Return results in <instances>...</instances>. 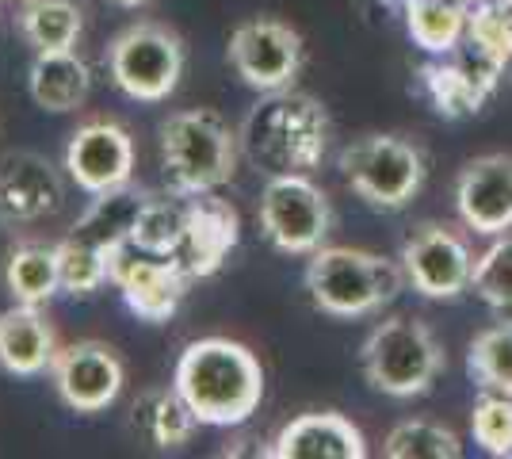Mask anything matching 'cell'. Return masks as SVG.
Returning <instances> with one entry per match:
<instances>
[{"label":"cell","mask_w":512,"mask_h":459,"mask_svg":"<svg viewBox=\"0 0 512 459\" xmlns=\"http://www.w3.org/2000/svg\"><path fill=\"white\" fill-rule=\"evenodd\" d=\"M172 387L184 394L199 425L230 429L245 425L264 398V368L241 341L199 337L180 352Z\"/></svg>","instance_id":"1"},{"label":"cell","mask_w":512,"mask_h":459,"mask_svg":"<svg viewBox=\"0 0 512 459\" xmlns=\"http://www.w3.org/2000/svg\"><path fill=\"white\" fill-rule=\"evenodd\" d=\"M241 150L268 176L314 173L329 150V111L318 96L299 88L264 92L245 115Z\"/></svg>","instance_id":"2"},{"label":"cell","mask_w":512,"mask_h":459,"mask_svg":"<svg viewBox=\"0 0 512 459\" xmlns=\"http://www.w3.org/2000/svg\"><path fill=\"white\" fill-rule=\"evenodd\" d=\"M241 134L214 108L172 111L161 123V173L176 196H203L237 173Z\"/></svg>","instance_id":"3"},{"label":"cell","mask_w":512,"mask_h":459,"mask_svg":"<svg viewBox=\"0 0 512 459\" xmlns=\"http://www.w3.org/2000/svg\"><path fill=\"white\" fill-rule=\"evenodd\" d=\"M402 284V261H386L379 253L348 245H321L306 264V291L321 314L333 318H367L383 310Z\"/></svg>","instance_id":"4"},{"label":"cell","mask_w":512,"mask_h":459,"mask_svg":"<svg viewBox=\"0 0 512 459\" xmlns=\"http://www.w3.org/2000/svg\"><path fill=\"white\" fill-rule=\"evenodd\" d=\"M360 356L367 383L390 398H417L444 372V349L436 333L421 318L406 314L383 318L367 333Z\"/></svg>","instance_id":"5"},{"label":"cell","mask_w":512,"mask_h":459,"mask_svg":"<svg viewBox=\"0 0 512 459\" xmlns=\"http://www.w3.org/2000/svg\"><path fill=\"white\" fill-rule=\"evenodd\" d=\"M184 39L169 23L138 20L123 27L107 46V77L130 100H169L184 77Z\"/></svg>","instance_id":"6"},{"label":"cell","mask_w":512,"mask_h":459,"mask_svg":"<svg viewBox=\"0 0 512 459\" xmlns=\"http://www.w3.org/2000/svg\"><path fill=\"white\" fill-rule=\"evenodd\" d=\"M348 188L375 211H402L425 184V153L402 134H363L341 150Z\"/></svg>","instance_id":"7"},{"label":"cell","mask_w":512,"mask_h":459,"mask_svg":"<svg viewBox=\"0 0 512 459\" xmlns=\"http://www.w3.org/2000/svg\"><path fill=\"white\" fill-rule=\"evenodd\" d=\"M256 219L264 241L287 257H310L333 234L329 196L306 173L268 176L260 188Z\"/></svg>","instance_id":"8"},{"label":"cell","mask_w":512,"mask_h":459,"mask_svg":"<svg viewBox=\"0 0 512 459\" xmlns=\"http://www.w3.org/2000/svg\"><path fill=\"white\" fill-rule=\"evenodd\" d=\"M226 58L237 77L256 92L295 88L302 73V35L276 16H253L234 27Z\"/></svg>","instance_id":"9"},{"label":"cell","mask_w":512,"mask_h":459,"mask_svg":"<svg viewBox=\"0 0 512 459\" xmlns=\"http://www.w3.org/2000/svg\"><path fill=\"white\" fill-rule=\"evenodd\" d=\"M402 272L406 284L425 299H459L470 291L474 257L467 241L444 222H421L402 245Z\"/></svg>","instance_id":"10"},{"label":"cell","mask_w":512,"mask_h":459,"mask_svg":"<svg viewBox=\"0 0 512 459\" xmlns=\"http://www.w3.org/2000/svg\"><path fill=\"white\" fill-rule=\"evenodd\" d=\"M107 261H111V284L119 287L123 303L142 322H169L192 284V276L180 268L176 257H153L134 249L130 241L111 249Z\"/></svg>","instance_id":"11"},{"label":"cell","mask_w":512,"mask_h":459,"mask_svg":"<svg viewBox=\"0 0 512 459\" xmlns=\"http://www.w3.org/2000/svg\"><path fill=\"white\" fill-rule=\"evenodd\" d=\"M50 383L73 414H100L123 394L127 368L104 341H73L54 356Z\"/></svg>","instance_id":"12"},{"label":"cell","mask_w":512,"mask_h":459,"mask_svg":"<svg viewBox=\"0 0 512 459\" xmlns=\"http://www.w3.org/2000/svg\"><path fill=\"white\" fill-rule=\"evenodd\" d=\"M65 173L88 196L134 180V138L115 119H88L65 142Z\"/></svg>","instance_id":"13"},{"label":"cell","mask_w":512,"mask_h":459,"mask_svg":"<svg viewBox=\"0 0 512 459\" xmlns=\"http://www.w3.org/2000/svg\"><path fill=\"white\" fill-rule=\"evenodd\" d=\"M455 207L467 230L501 238L512 230V153H482L455 180Z\"/></svg>","instance_id":"14"},{"label":"cell","mask_w":512,"mask_h":459,"mask_svg":"<svg viewBox=\"0 0 512 459\" xmlns=\"http://www.w3.org/2000/svg\"><path fill=\"white\" fill-rule=\"evenodd\" d=\"M62 203L65 180L43 153L20 150L0 157V226L43 222Z\"/></svg>","instance_id":"15"},{"label":"cell","mask_w":512,"mask_h":459,"mask_svg":"<svg viewBox=\"0 0 512 459\" xmlns=\"http://www.w3.org/2000/svg\"><path fill=\"white\" fill-rule=\"evenodd\" d=\"M237 241H241L237 211L226 199L203 192V196H188V226H184L180 249L172 257L180 261V268L192 280H207L226 264V257L237 249Z\"/></svg>","instance_id":"16"},{"label":"cell","mask_w":512,"mask_h":459,"mask_svg":"<svg viewBox=\"0 0 512 459\" xmlns=\"http://www.w3.org/2000/svg\"><path fill=\"white\" fill-rule=\"evenodd\" d=\"M272 459H363L367 444L363 433L344 414L321 410L287 421L276 433L272 448L264 452Z\"/></svg>","instance_id":"17"},{"label":"cell","mask_w":512,"mask_h":459,"mask_svg":"<svg viewBox=\"0 0 512 459\" xmlns=\"http://www.w3.org/2000/svg\"><path fill=\"white\" fill-rule=\"evenodd\" d=\"M58 333L39 306L16 303L0 314V368L8 375H43L58 356Z\"/></svg>","instance_id":"18"},{"label":"cell","mask_w":512,"mask_h":459,"mask_svg":"<svg viewBox=\"0 0 512 459\" xmlns=\"http://www.w3.org/2000/svg\"><path fill=\"white\" fill-rule=\"evenodd\" d=\"M27 88L43 111L65 115V111L85 108L88 92H92V69L77 50L35 54V62L27 69Z\"/></svg>","instance_id":"19"},{"label":"cell","mask_w":512,"mask_h":459,"mask_svg":"<svg viewBox=\"0 0 512 459\" xmlns=\"http://www.w3.org/2000/svg\"><path fill=\"white\" fill-rule=\"evenodd\" d=\"M150 196L153 192L138 188L134 180L123 184V188H111V192H96L92 203H88V211L77 219V226L69 234L92 241L104 253H111V249H119V245L130 241V230H134V222H138V215H142V207H146Z\"/></svg>","instance_id":"20"},{"label":"cell","mask_w":512,"mask_h":459,"mask_svg":"<svg viewBox=\"0 0 512 459\" xmlns=\"http://www.w3.org/2000/svg\"><path fill=\"white\" fill-rule=\"evenodd\" d=\"M16 31L35 54L77 50L85 35V8L77 0H20Z\"/></svg>","instance_id":"21"},{"label":"cell","mask_w":512,"mask_h":459,"mask_svg":"<svg viewBox=\"0 0 512 459\" xmlns=\"http://www.w3.org/2000/svg\"><path fill=\"white\" fill-rule=\"evenodd\" d=\"M130 425L150 440L153 448H180L192 440L199 417L176 387H150L130 406Z\"/></svg>","instance_id":"22"},{"label":"cell","mask_w":512,"mask_h":459,"mask_svg":"<svg viewBox=\"0 0 512 459\" xmlns=\"http://www.w3.org/2000/svg\"><path fill=\"white\" fill-rule=\"evenodd\" d=\"M421 85H425L428 100L436 104L440 115L448 119H467L486 104V96L493 92V77H486L482 69L467 66V62H428L421 69Z\"/></svg>","instance_id":"23"},{"label":"cell","mask_w":512,"mask_h":459,"mask_svg":"<svg viewBox=\"0 0 512 459\" xmlns=\"http://www.w3.org/2000/svg\"><path fill=\"white\" fill-rule=\"evenodd\" d=\"M4 287H8V295L16 303H50L62 291V280H58V245L20 241L8 253V261H4Z\"/></svg>","instance_id":"24"},{"label":"cell","mask_w":512,"mask_h":459,"mask_svg":"<svg viewBox=\"0 0 512 459\" xmlns=\"http://www.w3.org/2000/svg\"><path fill=\"white\" fill-rule=\"evenodd\" d=\"M467 12L470 4L463 0H409V39L428 54H455L467 39Z\"/></svg>","instance_id":"25"},{"label":"cell","mask_w":512,"mask_h":459,"mask_svg":"<svg viewBox=\"0 0 512 459\" xmlns=\"http://www.w3.org/2000/svg\"><path fill=\"white\" fill-rule=\"evenodd\" d=\"M184 226H188V196H176V192L150 196L130 230V245L142 253H153V257H172L180 249Z\"/></svg>","instance_id":"26"},{"label":"cell","mask_w":512,"mask_h":459,"mask_svg":"<svg viewBox=\"0 0 512 459\" xmlns=\"http://www.w3.org/2000/svg\"><path fill=\"white\" fill-rule=\"evenodd\" d=\"M467 372L482 391L512 394V318H501L470 341Z\"/></svg>","instance_id":"27"},{"label":"cell","mask_w":512,"mask_h":459,"mask_svg":"<svg viewBox=\"0 0 512 459\" xmlns=\"http://www.w3.org/2000/svg\"><path fill=\"white\" fill-rule=\"evenodd\" d=\"M478 58L505 69L512 62V0H478L467 12V39Z\"/></svg>","instance_id":"28"},{"label":"cell","mask_w":512,"mask_h":459,"mask_svg":"<svg viewBox=\"0 0 512 459\" xmlns=\"http://www.w3.org/2000/svg\"><path fill=\"white\" fill-rule=\"evenodd\" d=\"M58 280L65 295L88 299L104 284H111V261L100 245L69 234L65 241H58Z\"/></svg>","instance_id":"29"},{"label":"cell","mask_w":512,"mask_h":459,"mask_svg":"<svg viewBox=\"0 0 512 459\" xmlns=\"http://www.w3.org/2000/svg\"><path fill=\"white\" fill-rule=\"evenodd\" d=\"M470 291L501 318H512V234H501L482 257H474Z\"/></svg>","instance_id":"30"},{"label":"cell","mask_w":512,"mask_h":459,"mask_svg":"<svg viewBox=\"0 0 512 459\" xmlns=\"http://www.w3.org/2000/svg\"><path fill=\"white\" fill-rule=\"evenodd\" d=\"M459 452V437L436 421H402L386 433L383 444V456L390 459H455Z\"/></svg>","instance_id":"31"},{"label":"cell","mask_w":512,"mask_h":459,"mask_svg":"<svg viewBox=\"0 0 512 459\" xmlns=\"http://www.w3.org/2000/svg\"><path fill=\"white\" fill-rule=\"evenodd\" d=\"M474 444L490 456H512V394L486 391L470 414Z\"/></svg>","instance_id":"32"},{"label":"cell","mask_w":512,"mask_h":459,"mask_svg":"<svg viewBox=\"0 0 512 459\" xmlns=\"http://www.w3.org/2000/svg\"><path fill=\"white\" fill-rule=\"evenodd\" d=\"M111 4H119V8H142V4H150V0H111Z\"/></svg>","instance_id":"33"},{"label":"cell","mask_w":512,"mask_h":459,"mask_svg":"<svg viewBox=\"0 0 512 459\" xmlns=\"http://www.w3.org/2000/svg\"><path fill=\"white\" fill-rule=\"evenodd\" d=\"M386 4H402V8H406V4H409V0H386Z\"/></svg>","instance_id":"34"}]
</instances>
